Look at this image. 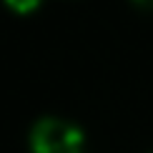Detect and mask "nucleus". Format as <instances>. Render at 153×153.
Wrapping results in <instances>:
<instances>
[{
  "mask_svg": "<svg viewBox=\"0 0 153 153\" xmlns=\"http://www.w3.org/2000/svg\"><path fill=\"white\" fill-rule=\"evenodd\" d=\"M33 153H80L83 131L71 120L40 118L30 131Z\"/></svg>",
  "mask_w": 153,
  "mask_h": 153,
  "instance_id": "f257e3e1",
  "label": "nucleus"
},
{
  "mask_svg": "<svg viewBox=\"0 0 153 153\" xmlns=\"http://www.w3.org/2000/svg\"><path fill=\"white\" fill-rule=\"evenodd\" d=\"M5 3L18 13H30V10H35L40 5V0H5Z\"/></svg>",
  "mask_w": 153,
  "mask_h": 153,
  "instance_id": "f03ea898",
  "label": "nucleus"
},
{
  "mask_svg": "<svg viewBox=\"0 0 153 153\" xmlns=\"http://www.w3.org/2000/svg\"><path fill=\"white\" fill-rule=\"evenodd\" d=\"M138 3H143V5H153V0H138Z\"/></svg>",
  "mask_w": 153,
  "mask_h": 153,
  "instance_id": "7ed1b4c3",
  "label": "nucleus"
}]
</instances>
